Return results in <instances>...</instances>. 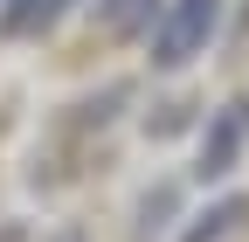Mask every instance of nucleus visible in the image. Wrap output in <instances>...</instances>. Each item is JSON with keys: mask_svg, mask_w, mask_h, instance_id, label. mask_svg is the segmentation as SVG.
Wrapping results in <instances>:
<instances>
[{"mask_svg": "<svg viewBox=\"0 0 249 242\" xmlns=\"http://www.w3.org/2000/svg\"><path fill=\"white\" fill-rule=\"evenodd\" d=\"M55 242H83V235H76V228H62V235H55Z\"/></svg>", "mask_w": 249, "mask_h": 242, "instance_id": "39448f33", "label": "nucleus"}, {"mask_svg": "<svg viewBox=\"0 0 249 242\" xmlns=\"http://www.w3.org/2000/svg\"><path fill=\"white\" fill-rule=\"evenodd\" d=\"M242 215H249V201H222V207H208V215H201V228H187V242H214V235H229Z\"/></svg>", "mask_w": 249, "mask_h": 242, "instance_id": "20e7f679", "label": "nucleus"}, {"mask_svg": "<svg viewBox=\"0 0 249 242\" xmlns=\"http://www.w3.org/2000/svg\"><path fill=\"white\" fill-rule=\"evenodd\" d=\"M242 138H249V104H222L214 111V125H208V138H201V180H222V173H235V153H242Z\"/></svg>", "mask_w": 249, "mask_h": 242, "instance_id": "f03ea898", "label": "nucleus"}, {"mask_svg": "<svg viewBox=\"0 0 249 242\" xmlns=\"http://www.w3.org/2000/svg\"><path fill=\"white\" fill-rule=\"evenodd\" d=\"M62 7H70V0H14L7 14H0V28H7V35H35V28H49Z\"/></svg>", "mask_w": 249, "mask_h": 242, "instance_id": "7ed1b4c3", "label": "nucleus"}, {"mask_svg": "<svg viewBox=\"0 0 249 242\" xmlns=\"http://www.w3.org/2000/svg\"><path fill=\"white\" fill-rule=\"evenodd\" d=\"M214 14H222V0H173L166 21L152 28V63L160 69H180V63H194L201 42L214 35Z\"/></svg>", "mask_w": 249, "mask_h": 242, "instance_id": "f257e3e1", "label": "nucleus"}]
</instances>
